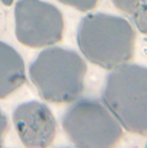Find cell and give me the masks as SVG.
I'll return each instance as SVG.
<instances>
[{
  "label": "cell",
  "mask_w": 147,
  "mask_h": 148,
  "mask_svg": "<svg viewBox=\"0 0 147 148\" xmlns=\"http://www.w3.org/2000/svg\"><path fill=\"white\" fill-rule=\"evenodd\" d=\"M76 40L89 62L110 71L128 63L134 54V30L117 16L87 14L79 23Z\"/></svg>",
  "instance_id": "cell-1"
},
{
  "label": "cell",
  "mask_w": 147,
  "mask_h": 148,
  "mask_svg": "<svg viewBox=\"0 0 147 148\" xmlns=\"http://www.w3.org/2000/svg\"><path fill=\"white\" fill-rule=\"evenodd\" d=\"M87 64L76 52L59 47L43 50L30 66L39 95L52 103H71L84 90Z\"/></svg>",
  "instance_id": "cell-2"
},
{
  "label": "cell",
  "mask_w": 147,
  "mask_h": 148,
  "mask_svg": "<svg viewBox=\"0 0 147 148\" xmlns=\"http://www.w3.org/2000/svg\"><path fill=\"white\" fill-rule=\"evenodd\" d=\"M102 102L110 108L123 129L147 135V68L125 63L109 73Z\"/></svg>",
  "instance_id": "cell-3"
},
{
  "label": "cell",
  "mask_w": 147,
  "mask_h": 148,
  "mask_svg": "<svg viewBox=\"0 0 147 148\" xmlns=\"http://www.w3.org/2000/svg\"><path fill=\"white\" fill-rule=\"evenodd\" d=\"M69 139L80 148H110L123 138V126L110 108L94 98L74 101L62 117Z\"/></svg>",
  "instance_id": "cell-4"
},
{
  "label": "cell",
  "mask_w": 147,
  "mask_h": 148,
  "mask_svg": "<svg viewBox=\"0 0 147 148\" xmlns=\"http://www.w3.org/2000/svg\"><path fill=\"white\" fill-rule=\"evenodd\" d=\"M16 36L30 48L57 44L63 35V17L54 5L41 0H19L14 8Z\"/></svg>",
  "instance_id": "cell-5"
},
{
  "label": "cell",
  "mask_w": 147,
  "mask_h": 148,
  "mask_svg": "<svg viewBox=\"0 0 147 148\" xmlns=\"http://www.w3.org/2000/svg\"><path fill=\"white\" fill-rule=\"evenodd\" d=\"M13 122L22 143L27 147H48L56 138V119L48 106L40 102L19 104L13 112Z\"/></svg>",
  "instance_id": "cell-6"
},
{
  "label": "cell",
  "mask_w": 147,
  "mask_h": 148,
  "mask_svg": "<svg viewBox=\"0 0 147 148\" xmlns=\"http://www.w3.org/2000/svg\"><path fill=\"white\" fill-rule=\"evenodd\" d=\"M26 81L25 62L10 45L0 41V98H5Z\"/></svg>",
  "instance_id": "cell-7"
},
{
  "label": "cell",
  "mask_w": 147,
  "mask_h": 148,
  "mask_svg": "<svg viewBox=\"0 0 147 148\" xmlns=\"http://www.w3.org/2000/svg\"><path fill=\"white\" fill-rule=\"evenodd\" d=\"M133 21H134L135 27L138 31L147 35V4L146 3H141L139 7L133 12Z\"/></svg>",
  "instance_id": "cell-8"
},
{
  "label": "cell",
  "mask_w": 147,
  "mask_h": 148,
  "mask_svg": "<svg viewBox=\"0 0 147 148\" xmlns=\"http://www.w3.org/2000/svg\"><path fill=\"white\" fill-rule=\"evenodd\" d=\"M62 4H66L69 7H72L80 12H88L92 10L97 5L98 0H58Z\"/></svg>",
  "instance_id": "cell-9"
},
{
  "label": "cell",
  "mask_w": 147,
  "mask_h": 148,
  "mask_svg": "<svg viewBox=\"0 0 147 148\" xmlns=\"http://www.w3.org/2000/svg\"><path fill=\"white\" fill-rule=\"evenodd\" d=\"M111 1H112V4H114L119 10H121L123 13L133 14V12L139 7L142 0H111Z\"/></svg>",
  "instance_id": "cell-10"
},
{
  "label": "cell",
  "mask_w": 147,
  "mask_h": 148,
  "mask_svg": "<svg viewBox=\"0 0 147 148\" xmlns=\"http://www.w3.org/2000/svg\"><path fill=\"white\" fill-rule=\"evenodd\" d=\"M7 127H8L7 116L0 110V146L3 144V139H4V134H5V132H7Z\"/></svg>",
  "instance_id": "cell-11"
},
{
  "label": "cell",
  "mask_w": 147,
  "mask_h": 148,
  "mask_svg": "<svg viewBox=\"0 0 147 148\" xmlns=\"http://www.w3.org/2000/svg\"><path fill=\"white\" fill-rule=\"evenodd\" d=\"M13 1H14V0H1V3H3L4 5H10Z\"/></svg>",
  "instance_id": "cell-12"
},
{
  "label": "cell",
  "mask_w": 147,
  "mask_h": 148,
  "mask_svg": "<svg viewBox=\"0 0 147 148\" xmlns=\"http://www.w3.org/2000/svg\"><path fill=\"white\" fill-rule=\"evenodd\" d=\"M146 146H147V143H146Z\"/></svg>",
  "instance_id": "cell-13"
}]
</instances>
